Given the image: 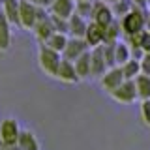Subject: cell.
I'll use <instances>...</instances> for the list:
<instances>
[{
  "instance_id": "23",
  "label": "cell",
  "mask_w": 150,
  "mask_h": 150,
  "mask_svg": "<svg viewBox=\"0 0 150 150\" xmlns=\"http://www.w3.org/2000/svg\"><path fill=\"white\" fill-rule=\"evenodd\" d=\"M122 71H124V77L128 79V81H135V79L141 75V62L135 58H129L128 62H126L124 66H120Z\"/></svg>"
},
{
  "instance_id": "15",
  "label": "cell",
  "mask_w": 150,
  "mask_h": 150,
  "mask_svg": "<svg viewBox=\"0 0 150 150\" xmlns=\"http://www.w3.org/2000/svg\"><path fill=\"white\" fill-rule=\"evenodd\" d=\"M84 40H86V43H88L90 49L103 45V26L90 21L88 23V28H86V34H84Z\"/></svg>"
},
{
  "instance_id": "33",
  "label": "cell",
  "mask_w": 150,
  "mask_h": 150,
  "mask_svg": "<svg viewBox=\"0 0 150 150\" xmlns=\"http://www.w3.org/2000/svg\"><path fill=\"white\" fill-rule=\"evenodd\" d=\"M0 11H2V0H0Z\"/></svg>"
},
{
  "instance_id": "8",
  "label": "cell",
  "mask_w": 150,
  "mask_h": 150,
  "mask_svg": "<svg viewBox=\"0 0 150 150\" xmlns=\"http://www.w3.org/2000/svg\"><path fill=\"white\" fill-rule=\"evenodd\" d=\"M92 21L98 23L100 26H107L115 21V11L103 0H96L94 2V9H92Z\"/></svg>"
},
{
  "instance_id": "7",
  "label": "cell",
  "mask_w": 150,
  "mask_h": 150,
  "mask_svg": "<svg viewBox=\"0 0 150 150\" xmlns=\"http://www.w3.org/2000/svg\"><path fill=\"white\" fill-rule=\"evenodd\" d=\"M124 81H126V77H124L122 68H120V66H115V68H109V69H107L105 75L100 79V86L107 94H111L112 90H116V88H118Z\"/></svg>"
},
{
  "instance_id": "25",
  "label": "cell",
  "mask_w": 150,
  "mask_h": 150,
  "mask_svg": "<svg viewBox=\"0 0 150 150\" xmlns=\"http://www.w3.org/2000/svg\"><path fill=\"white\" fill-rule=\"evenodd\" d=\"M139 118L146 128H150V100H141L139 105Z\"/></svg>"
},
{
  "instance_id": "34",
  "label": "cell",
  "mask_w": 150,
  "mask_h": 150,
  "mask_svg": "<svg viewBox=\"0 0 150 150\" xmlns=\"http://www.w3.org/2000/svg\"><path fill=\"white\" fill-rule=\"evenodd\" d=\"M146 8H148V9H150V0H148V4H146Z\"/></svg>"
},
{
  "instance_id": "4",
  "label": "cell",
  "mask_w": 150,
  "mask_h": 150,
  "mask_svg": "<svg viewBox=\"0 0 150 150\" xmlns=\"http://www.w3.org/2000/svg\"><path fill=\"white\" fill-rule=\"evenodd\" d=\"M109 96H111L116 103H122V105H133L135 101H139L135 81H128V79H126V81L122 83L120 86L116 88V90H112Z\"/></svg>"
},
{
  "instance_id": "20",
  "label": "cell",
  "mask_w": 150,
  "mask_h": 150,
  "mask_svg": "<svg viewBox=\"0 0 150 150\" xmlns=\"http://www.w3.org/2000/svg\"><path fill=\"white\" fill-rule=\"evenodd\" d=\"M122 36V28L118 21H112L111 25L103 26V43H116Z\"/></svg>"
},
{
  "instance_id": "29",
  "label": "cell",
  "mask_w": 150,
  "mask_h": 150,
  "mask_svg": "<svg viewBox=\"0 0 150 150\" xmlns=\"http://www.w3.org/2000/svg\"><path fill=\"white\" fill-rule=\"evenodd\" d=\"M4 150H19L17 144H4Z\"/></svg>"
},
{
  "instance_id": "22",
  "label": "cell",
  "mask_w": 150,
  "mask_h": 150,
  "mask_svg": "<svg viewBox=\"0 0 150 150\" xmlns=\"http://www.w3.org/2000/svg\"><path fill=\"white\" fill-rule=\"evenodd\" d=\"M129 58H131L129 45L126 43V41H116V47H115V60H116V66H124Z\"/></svg>"
},
{
  "instance_id": "26",
  "label": "cell",
  "mask_w": 150,
  "mask_h": 150,
  "mask_svg": "<svg viewBox=\"0 0 150 150\" xmlns=\"http://www.w3.org/2000/svg\"><path fill=\"white\" fill-rule=\"evenodd\" d=\"M139 47L144 51V53H150V32L146 28L139 34Z\"/></svg>"
},
{
  "instance_id": "10",
  "label": "cell",
  "mask_w": 150,
  "mask_h": 150,
  "mask_svg": "<svg viewBox=\"0 0 150 150\" xmlns=\"http://www.w3.org/2000/svg\"><path fill=\"white\" fill-rule=\"evenodd\" d=\"M88 49H90V47H88V43H86L84 38H71V36H69L68 45H66V49L62 51V58L75 62V60H77L83 53H86Z\"/></svg>"
},
{
  "instance_id": "21",
  "label": "cell",
  "mask_w": 150,
  "mask_h": 150,
  "mask_svg": "<svg viewBox=\"0 0 150 150\" xmlns=\"http://www.w3.org/2000/svg\"><path fill=\"white\" fill-rule=\"evenodd\" d=\"M135 86H137V96L139 100H150V75L141 73L135 79Z\"/></svg>"
},
{
  "instance_id": "2",
  "label": "cell",
  "mask_w": 150,
  "mask_h": 150,
  "mask_svg": "<svg viewBox=\"0 0 150 150\" xmlns=\"http://www.w3.org/2000/svg\"><path fill=\"white\" fill-rule=\"evenodd\" d=\"M60 62H62V54L51 49L47 43H38V64H40L41 71L45 75L54 79L56 69H58Z\"/></svg>"
},
{
  "instance_id": "5",
  "label": "cell",
  "mask_w": 150,
  "mask_h": 150,
  "mask_svg": "<svg viewBox=\"0 0 150 150\" xmlns=\"http://www.w3.org/2000/svg\"><path fill=\"white\" fill-rule=\"evenodd\" d=\"M32 32H34L36 40L40 41V43H45V41L49 40V36L54 32V26H53V23H51V13H49V9L40 8L38 21H36L34 30H32Z\"/></svg>"
},
{
  "instance_id": "9",
  "label": "cell",
  "mask_w": 150,
  "mask_h": 150,
  "mask_svg": "<svg viewBox=\"0 0 150 150\" xmlns=\"http://www.w3.org/2000/svg\"><path fill=\"white\" fill-rule=\"evenodd\" d=\"M54 79L58 83H62V84H77L79 83V75H77V69H75V64L71 60L62 58L58 69H56Z\"/></svg>"
},
{
  "instance_id": "28",
  "label": "cell",
  "mask_w": 150,
  "mask_h": 150,
  "mask_svg": "<svg viewBox=\"0 0 150 150\" xmlns=\"http://www.w3.org/2000/svg\"><path fill=\"white\" fill-rule=\"evenodd\" d=\"M34 6H38V8H43V9H49V6L53 4V0H30Z\"/></svg>"
},
{
  "instance_id": "31",
  "label": "cell",
  "mask_w": 150,
  "mask_h": 150,
  "mask_svg": "<svg viewBox=\"0 0 150 150\" xmlns=\"http://www.w3.org/2000/svg\"><path fill=\"white\" fill-rule=\"evenodd\" d=\"M144 28H146V30H148V32H150V15H148V17H146V26H144Z\"/></svg>"
},
{
  "instance_id": "11",
  "label": "cell",
  "mask_w": 150,
  "mask_h": 150,
  "mask_svg": "<svg viewBox=\"0 0 150 150\" xmlns=\"http://www.w3.org/2000/svg\"><path fill=\"white\" fill-rule=\"evenodd\" d=\"M90 64H92V79H98V81H100L103 75H105V71L109 69V66L105 62V56H103V51H101V45L92 49Z\"/></svg>"
},
{
  "instance_id": "19",
  "label": "cell",
  "mask_w": 150,
  "mask_h": 150,
  "mask_svg": "<svg viewBox=\"0 0 150 150\" xmlns=\"http://www.w3.org/2000/svg\"><path fill=\"white\" fill-rule=\"evenodd\" d=\"M68 40H69V36H68V34H64V32H53V34L49 36V40H47L45 43L49 45L51 49H54L56 53L62 54V51L66 49V45H68Z\"/></svg>"
},
{
  "instance_id": "24",
  "label": "cell",
  "mask_w": 150,
  "mask_h": 150,
  "mask_svg": "<svg viewBox=\"0 0 150 150\" xmlns=\"http://www.w3.org/2000/svg\"><path fill=\"white\" fill-rule=\"evenodd\" d=\"M92 9H94V2H77L75 13L86 19V21H92Z\"/></svg>"
},
{
  "instance_id": "13",
  "label": "cell",
  "mask_w": 150,
  "mask_h": 150,
  "mask_svg": "<svg viewBox=\"0 0 150 150\" xmlns=\"http://www.w3.org/2000/svg\"><path fill=\"white\" fill-rule=\"evenodd\" d=\"M90 56H92V49H88L86 53H83L75 60V69H77L79 81H88L92 79V64H90Z\"/></svg>"
},
{
  "instance_id": "16",
  "label": "cell",
  "mask_w": 150,
  "mask_h": 150,
  "mask_svg": "<svg viewBox=\"0 0 150 150\" xmlns=\"http://www.w3.org/2000/svg\"><path fill=\"white\" fill-rule=\"evenodd\" d=\"M11 23L0 11V53H6L11 47Z\"/></svg>"
},
{
  "instance_id": "3",
  "label": "cell",
  "mask_w": 150,
  "mask_h": 150,
  "mask_svg": "<svg viewBox=\"0 0 150 150\" xmlns=\"http://www.w3.org/2000/svg\"><path fill=\"white\" fill-rule=\"evenodd\" d=\"M38 13H40V8L34 6L30 0H21V4H19V28L32 32L38 21Z\"/></svg>"
},
{
  "instance_id": "27",
  "label": "cell",
  "mask_w": 150,
  "mask_h": 150,
  "mask_svg": "<svg viewBox=\"0 0 150 150\" xmlns=\"http://www.w3.org/2000/svg\"><path fill=\"white\" fill-rule=\"evenodd\" d=\"M139 62H141V73L150 75V53H144Z\"/></svg>"
},
{
  "instance_id": "32",
  "label": "cell",
  "mask_w": 150,
  "mask_h": 150,
  "mask_svg": "<svg viewBox=\"0 0 150 150\" xmlns=\"http://www.w3.org/2000/svg\"><path fill=\"white\" fill-rule=\"evenodd\" d=\"M75 2H96V0H75Z\"/></svg>"
},
{
  "instance_id": "17",
  "label": "cell",
  "mask_w": 150,
  "mask_h": 150,
  "mask_svg": "<svg viewBox=\"0 0 150 150\" xmlns=\"http://www.w3.org/2000/svg\"><path fill=\"white\" fill-rule=\"evenodd\" d=\"M19 4L21 0H2V13L13 26H19Z\"/></svg>"
},
{
  "instance_id": "30",
  "label": "cell",
  "mask_w": 150,
  "mask_h": 150,
  "mask_svg": "<svg viewBox=\"0 0 150 150\" xmlns=\"http://www.w3.org/2000/svg\"><path fill=\"white\" fill-rule=\"evenodd\" d=\"M105 4H109V6H115V4H118V2H122V0H103Z\"/></svg>"
},
{
  "instance_id": "18",
  "label": "cell",
  "mask_w": 150,
  "mask_h": 150,
  "mask_svg": "<svg viewBox=\"0 0 150 150\" xmlns=\"http://www.w3.org/2000/svg\"><path fill=\"white\" fill-rule=\"evenodd\" d=\"M17 146H19V150H41L38 137L32 133V131H28V129H23L21 131L19 141H17Z\"/></svg>"
},
{
  "instance_id": "12",
  "label": "cell",
  "mask_w": 150,
  "mask_h": 150,
  "mask_svg": "<svg viewBox=\"0 0 150 150\" xmlns=\"http://www.w3.org/2000/svg\"><path fill=\"white\" fill-rule=\"evenodd\" d=\"M75 6H77L75 0H53V4L49 6V13L51 15H56V17H62V19L68 21L75 13Z\"/></svg>"
},
{
  "instance_id": "6",
  "label": "cell",
  "mask_w": 150,
  "mask_h": 150,
  "mask_svg": "<svg viewBox=\"0 0 150 150\" xmlns=\"http://www.w3.org/2000/svg\"><path fill=\"white\" fill-rule=\"evenodd\" d=\"M21 131L23 129L15 118H4L0 122V141L4 144H17Z\"/></svg>"
},
{
  "instance_id": "1",
  "label": "cell",
  "mask_w": 150,
  "mask_h": 150,
  "mask_svg": "<svg viewBox=\"0 0 150 150\" xmlns=\"http://www.w3.org/2000/svg\"><path fill=\"white\" fill-rule=\"evenodd\" d=\"M146 13L143 11V8H137L133 4V8L129 9L126 15H122L118 19V25L122 28V34L126 38L128 36H135V34H141L146 26Z\"/></svg>"
},
{
  "instance_id": "14",
  "label": "cell",
  "mask_w": 150,
  "mask_h": 150,
  "mask_svg": "<svg viewBox=\"0 0 150 150\" xmlns=\"http://www.w3.org/2000/svg\"><path fill=\"white\" fill-rule=\"evenodd\" d=\"M88 23H90V21H86V19H83L81 15L73 13V15L68 19V36H71V38H84L86 28H88Z\"/></svg>"
}]
</instances>
